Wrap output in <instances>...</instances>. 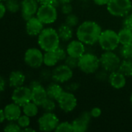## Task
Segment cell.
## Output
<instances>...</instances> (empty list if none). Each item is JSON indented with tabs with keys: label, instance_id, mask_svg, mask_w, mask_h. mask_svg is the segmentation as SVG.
I'll use <instances>...</instances> for the list:
<instances>
[{
	"label": "cell",
	"instance_id": "cell-25",
	"mask_svg": "<svg viewBox=\"0 0 132 132\" xmlns=\"http://www.w3.org/2000/svg\"><path fill=\"white\" fill-rule=\"evenodd\" d=\"M39 106L33 102L32 101H30L29 103L26 104L22 107V111L23 114L29 116L30 118H33L37 115L38 111H39Z\"/></svg>",
	"mask_w": 132,
	"mask_h": 132
},
{
	"label": "cell",
	"instance_id": "cell-42",
	"mask_svg": "<svg viewBox=\"0 0 132 132\" xmlns=\"http://www.w3.org/2000/svg\"><path fill=\"white\" fill-rule=\"evenodd\" d=\"M6 84H7L6 80L2 76H0V93L3 92L5 90Z\"/></svg>",
	"mask_w": 132,
	"mask_h": 132
},
{
	"label": "cell",
	"instance_id": "cell-30",
	"mask_svg": "<svg viewBox=\"0 0 132 132\" xmlns=\"http://www.w3.org/2000/svg\"><path fill=\"white\" fill-rule=\"evenodd\" d=\"M79 22V19L78 15L74 13L67 15L65 17V23L72 28L77 26Z\"/></svg>",
	"mask_w": 132,
	"mask_h": 132
},
{
	"label": "cell",
	"instance_id": "cell-32",
	"mask_svg": "<svg viewBox=\"0 0 132 132\" xmlns=\"http://www.w3.org/2000/svg\"><path fill=\"white\" fill-rule=\"evenodd\" d=\"M95 73H96V78L97 80L100 82H106V81H108L110 73H109L108 71H107L106 70L103 68L101 69L100 68Z\"/></svg>",
	"mask_w": 132,
	"mask_h": 132
},
{
	"label": "cell",
	"instance_id": "cell-38",
	"mask_svg": "<svg viewBox=\"0 0 132 132\" xmlns=\"http://www.w3.org/2000/svg\"><path fill=\"white\" fill-rule=\"evenodd\" d=\"M60 10L63 15H67L72 13L73 7L71 3H65V4H62L60 5Z\"/></svg>",
	"mask_w": 132,
	"mask_h": 132
},
{
	"label": "cell",
	"instance_id": "cell-23",
	"mask_svg": "<svg viewBox=\"0 0 132 132\" xmlns=\"http://www.w3.org/2000/svg\"><path fill=\"white\" fill-rule=\"evenodd\" d=\"M60 61L59 56L55 50L46 51L44 53V64L48 67H55Z\"/></svg>",
	"mask_w": 132,
	"mask_h": 132
},
{
	"label": "cell",
	"instance_id": "cell-24",
	"mask_svg": "<svg viewBox=\"0 0 132 132\" xmlns=\"http://www.w3.org/2000/svg\"><path fill=\"white\" fill-rule=\"evenodd\" d=\"M121 45L128 44L132 43V30L123 27L117 32Z\"/></svg>",
	"mask_w": 132,
	"mask_h": 132
},
{
	"label": "cell",
	"instance_id": "cell-37",
	"mask_svg": "<svg viewBox=\"0 0 132 132\" xmlns=\"http://www.w3.org/2000/svg\"><path fill=\"white\" fill-rule=\"evenodd\" d=\"M122 26L123 27H125L127 29L132 30V12H131L127 15H125L124 17H123Z\"/></svg>",
	"mask_w": 132,
	"mask_h": 132
},
{
	"label": "cell",
	"instance_id": "cell-21",
	"mask_svg": "<svg viewBox=\"0 0 132 132\" xmlns=\"http://www.w3.org/2000/svg\"><path fill=\"white\" fill-rule=\"evenodd\" d=\"M46 90H47V97L53 99L56 101H58V99L60 97V96L62 94V93L65 90L59 83H57L54 81L52 83H50L46 87Z\"/></svg>",
	"mask_w": 132,
	"mask_h": 132
},
{
	"label": "cell",
	"instance_id": "cell-34",
	"mask_svg": "<svg viewBox=\"0 0 132 132\" xmlns=\"http://www.w3.org/2000/svg\"><path fill=\"white\" fill-rule=\"evenodd\" d=\"M64 63L66 64L68 67H69L72 70L76 69L78 68V66H79V58H75V57L68 55L65 60H64Z\"/></svg>",
	"mask_w": 132,
	"mask_h": 132
},
{
	"label": "cell",
	"instance_id": "cell-22",
	"mask_svg": "<svg viewBox=\"0 0 132 132\" xmlns=\"http://www.w3.org/2000/svg\"><path fill=\"white\" fill-rule=\"evenodd\" d=\"M57 31H58L60 40L62 42H69L70 40H72L73 35H74L72 27L68 26L65 23L60 25Z\"/></svg>",
	"mask_w": 132,
	"mask_h": 132
},
{
	"label": "cell",
	"instance_id": "cell-15",
	"mask_svg": "<svg viewBox=\"0 0 132 132\" xmlns=\"http://www.w3.org/2000/svg\"><path fill=\"white\" fill-rule=\"evenodd\" d=\"M66 51L68 56L79 58L86 52V47L82 42L77 39L69 41L66 46Z\"/></svg>",
	"mask_w": 132,
	"mask_h": 132
},
{
	"label": "cell",
	"instance_id": "cell-14",
	"mask_svg": "<svg viewBox=\"0 0 132 132\" xmlns=\"http://www.w3.org/2000/svg\"><path fill=\"white\" fill-rule=\"evenodd\" d=\"M92 116L89 111L82 112L72 122L73 132H85L89 128Z\"/></svg>",
	"mask_w": 132,
	"mask_h": 132
},
{
	"label": "cell",
	"instance_id": "cell-1",
	"mask_svg": "<svg viewBox=\"0 0 132 132\" xmlns=\"http://www.w3.org/2000/svg\"><path fill=\"white\" fill-rule=\"evenodd\" d=\"M101 26L93 20L82 22L76 29V37L86 46H93L98 43L102 32Z\"/></svg>",
	"mask_w": 132,
	"mask_h": 132
},
{
	"label": "cell",
	"instance_id": "cell-51",
	"mask_svg": "<svg viewBox=\"0 0 132 132\" xmlns=\"http://www.w3.org/2000/svg\"><path fill=\"white\" fill-rule=\"evenodd\" d=\"M79 1H86V0H79Z\"/></svg>",
	"mask_w": 132,
	"mask_h": 132
},
{
	"label": "cell",
	"instance_id": "cell-43",
	"mask_svg": "<svg viewBox=\"0 0 132 132\" xmlns=\"http://www.w3.org/2000/svg\"><path fill=\"white\" fill-rule=\"evenodd\" d=\"M6 11L7 10H6V8H5V5L4 2L0 1V19H2L4 17Z\"/></svg>",
	"mask_w": 132,
	"mask_h": 132
},
{
	"label": "cell",
	"instance_id": "cell-6",
	"mask_svg": "<svg viewBox=\"0 0 132 132\" xmlns=\"http://www.w3.org/2000/svg\"><path fill=\"white\" fill-rule=\"evenodd\" d=\"M100 67L109 73L118 70L121 63V56L114 51H104L100 57Z\"/></svg>",
	"mask_w": 132,
	"mask_h": 132
},
{
	"label": "cell",
	"instance_id": "cell-17",
	"mask_svg": "<svg viewBox=\"0 0 132 132\" xmlns=\"http://www.w3.org/2000/svg\"><path fill=\"white\" fill-rule=\"evenodd\" d=\"M3 110H4L5 119L9 122V121H16L23 112L22 107L14 102L5 105V107L4 108Z\"/></svg>",
	"mask_w": 132,
	"mask_h": 132
},
{
	"label": "cell",
	"instance_id": "cell-19",
	"mask_svg": "<svg viewBox=\"0 0 132 132\" xmlns=\"http://www.w3.org/2000/svg\"><path fill=\"white\" fill-rule=\"evenodd\" d=\"M31 91H32V101L37 104L39 107L47 98V90L42 84H39L38 86L32 88Z\"/></svg>",
	"mask_w": 132,
	"mask_h": 132
},
{
	"label": "cell",
	"instance_id": "cell-47",
	"mask_svg": "<svg viewBox=\"0 0 132 132\" xmlns=\"http://www.w3.org/2000/svg\"><path fill=\"white\" fill-rule=\"evenodd\" d=\"M22 131H31V132H33V131H35V129L32 128H30V127L29 126V127H27V128H23V129L22 130Z\"/></svg>",
	"mask_w": 132,
	"mask_h": 132
},
{
	"label": "cell",
	"instance_id": "cell-41",
	"mask_svg": "<svg viewBox=\"0 0 132 132\" xmlns=\"http://www.w3.org/2000/svg\"><path fill=\"white\" fill-rule=\"evenodd\" d=\"M89 112H90V114H91L92 118H97L100 117L101 114H102V111L98 107H95V108H92Z\"/></svg>",
	"mask_w": 132,
	"mask_h": 132
},
{
	"label": "cell",
	"instance_id": "cell-50",
	"mask_svg": "<svg viewBox=\"0 0 132 132\" xmlns=\"http://www.w3.org/2000/svg\"><path fill=\"white\" fill-rule=\"evenodd\" d=\"M0 1H2V2H5L6 0H0Z\"/></svg>",
	"mask_w": 132,
	"mask_h": 132
},
{
	"label": "cell",
	"instance_id": "cell-12",
	"mask_svg": "<svg viewBox=\"0 0 132 132\" xmlns=\"http://www.w3.org/2000/svg\"><path fill=\"white\" fill-rule=\"evenodd\" d=\"M12 101L23 107L26 104L32 101V91L29 87L21 86L16 88H14L12 94Z\"/></svg>",
	"mask_w": 132,
	"mask_h": 132
},
{
	"label": "cell",
	"instance_id": "cell-2",
	"mask_svg": "<svg viewBox=\"0 0 132 132\" xmlns=\"http://www.w3.org/2000/svg\"><path fill=\"white\" fill-rule=\"evenodd\" d=\"M60 42L58 31L52 27L44 28L38 35L37 43L44 52L57 49L60 46Z\"/></svg>",
	"mask_w": 132,
	"mask_h": 132
},
{
	"label": "cell",
	"instance_id": "cell-46",
	"mask_svg": "<svg viewBox=\"0 0 132 132\" xmlns=\"http://www.w3.org/2000/svg\"><path fill=\"white\" fill-rule=\"evenodd\" d=\"M5 113H4V110L0 109V124L3 123L5 121Z\"/></svg>",
	"mask_w": 132,
	"mask_h": 132
},
{
	"label": "cell",
	"instance_id": "cell-48",
	"mask_svg": "<svg viewBox=\"0 0 132 132\" xmlns=\"http://www.w3.org/2000/svg\"><path fill=\"white\" fill-rule=\"evenodd\" d=\"M61 5L65 4V3H71L73 0H58Z\"/></svg>",
	"mask_w": 132,
	"mask_h": 132
},
{
	"label": "cell",
	"instance_id": "cell-29",
	"mask_svg": "<svg viewBox=\"0 0 132 132\" xmlns=\"http://www.w3.org/2000/svg\"><path fill=\"white\" fill-rule=\"evenodd\" d=\"M56 101L47 97L40 106L44 112H53L56 108Z\"/></svg>",
	"mask_w": 132,
	"mask_h": 132
},
{
	"label": "cell",
	"instance_id": "cell-13",
	"mask_svg": "<svg viewBox=\"0 0 132 132\" xmlns=\"http://www.w3.org/2000/svg\"><path fill=\"white\" fill-rule=\"evenodd\" d=\"M39 2L37 0H22L21 1V15L24 20L35 16L39 9Z\"/></svg>",
	"mask_w": 132,
	"mask_h": 132
},
{
	"label": "cell",
	"instance_id": "cell-5",
	"mask_svg": "<svg viewBox=\"0 0 132 132\" xmlns=\"http://www.w3.org/2000/svg\"><path fill=\"white\" fill-rule=\"evenodd\" d=\"M107 9L111 15L123 18L131 12V0H110Z\"/></svg>",
	"mask_w": 132,
	"mask_h": 132
},
{
	"label": "cell",
	"instance_id": "cell-20",
	"mask_svg": "<svg viewBox=\"0 0 132 132\" xmlns=\"http://www.w3.org/2000/svg\"><path fill=\"white\" fill-rule=\"evenodd\" d=\"M26 80L25 74L20 70H13L9 73L8 83L12 88L21 87L24 84Z\"/></svg>",
	"mask_w": 132,
	"mask_h": 132
},
{
	"label": "cell",
	"instance_id": "cell-8",
	"mask_svg": "<svg viewBox=\"0 0 132 132\" xmlns=\"http://www.w3.org/2000/svg\"><path fill=\"white\" fill-rule=\"evenodd\" d=\"M38 128L45 132L55 131L59 124V118L54 112H44L37 121Z\"/></svg>",
	"mask_w": 132,
	"mask_h": 132
},
{
	"label": "cell",
	"instance_id": "cell-49",
	"mask_svg": "<svg viewBox=\"0 0 132 132\" xmlns=\"http://www.w3.org/2000/svg\"><path fill=\"white\" fill-rule=\"evenodd\" d=\"M130 101H131V103L132 104V93L131 94V96H130Z\"/></svg>",
	"mask_w": 132,
	"mask_h": 132
},
{
	"label": "cell",
	"instance_id": "cell-16",
	"mask_svg": "<svg viewBox=\"0 0 132 132\" xmlns=\"http://www.w3.org/2000/svg\"><path fill=\"white\" fill-rule=\"evenodd\" d=\"M44 29V24L37 16H33L26 22V32L30 36H38Z\"/></svg>",
	"mask_w": 132,
	"mask_h": 132
},
{
	"label": "cell",
	"instance_id": "cell-44",
	"mask_svg": "<svg viewBox=\"0 0 132 132\" xmlns=\"http://www.w3.org/2000/svg\"><path fill=\"white\" fill-rule=\"evenodd\" d=\"M93 2L97 5H107L110 0H93Z\"/></svg>",
	"mask_w": 132,
	"mask_h": 132
},
{
	"label": "cell",
	"instance_id": "cell-18",
	"mask_svg": "<svg viewBox=\"0 0 132 132\" xmlns=\"http://www.w3.org/2000/svg\"><path fill=\"white\" fill-rule=\"evenodd\" d=\"M108 82L113 88L120 90L126 86L127 79L126 77L119 70H116L110 73Z\"/></svg>",
	"mask_w": 132,
	"mask_h": 132
},
{
	"label": "cell",
	"instance_id": "cell-27",
	"mask_svg": "<svg viewBox=\"0 0 132 132\" xmlns=\"http://www.w3.org/2000/svg\"><path fill=\"white\" fill-rule=\"evenodd\" d=\"M118 51L119 56L123 60H132V43L121 45Z\"/></svg>",
	"mask_w": 132,
	"mask_h": 132
},
{
	"label": "cell",
	"instance_id": "cell-7",
	"mask_svg": "<svg viewBox=\"0 0 132 132\" xmlns=\"http://www.w3.org/2000/svg\"><path fill=\"white\" fill-rule=\"evenodd\" d=\"M36 16L44 24L54 23L58 19V10L53 5H40Z\"/></svg>",
	"mask_w": 132,
	"mask_h": 132
},
{
	"label": "cell",
	"instance_id": "cell-28",
	"mask_svg": "<svg viewBox=\"0 0 132 132\" xmlns=\"http://www.w3.org/2000/svg\"><path fill=\"white\" fill-rule=\"evenodd\" d=\"M6 10L11 13H16L20 10L21 2L19 0H6L5 2Z\"/></svg>",
	"mask_w": 132,
	"mask_h": 132
},
{
	"label": "cell",
	"instance_id": "cell-11",
	"mask_svg": "<svg viewBox=\"0 0 132 132\" xmlns=\"http://www.w3.org/2000/svg\"><path fill=\"white\" fill-rule=\"evenodd\" d=\"M57 103L62 111L69 113L75 109L78 101L75 95L73 93L64 90L62 94L58 99Z\"/></svg>",
	"mask_w": 132,
	"mask_h": 132
},
{
	"label": "cell",
	"instance_id": "cell-31",
	"mask_svg": "<svg viewBox=\"0 0 132 132\" xmlns=\"http://www.w3.org/2000/svg\"><path fill=\"white\" fill-rule=\"evenodd\" d=\"M54 131L56 132H72L73 128H72V123L68 121H63V122H59L58 125L56 129Z\"/></svg>",
	"mask_w": 132,
	"mask_h": 132
},
{
	"label": "cell",
	"instance_id": "cell-39",
	"mask_svg": "<svg viewBox=\"0 0 132 132\" xmlns=\"http://www.w3.org/2000/svg\"><path fill=\"white\" fill-rule=\"evenodd\" d=\"M40 77L44 81H47L50 79H52V70L51 71L47 69L43 70L40 73Z\"/></svg>",
	"mask_w": 132,
	"mask_h": 132
},
{
	"label": "cell",
	"instance_id": "cell-36",
	"mask_svg": "<svg viewBox=\"0 0 132 132\" xmlns=\"http://www.w3.org/2000/svg\"><path fill=\"white\" fill-rule=\"evenodd\" d=\"M80 87V84L79 82H69L68 83L65 87V90H67V91H69V92H72V93H74L75 91H77Z\"/></svg>",
	"mask_w": 132,
	"mask_h": 132
},
{
	"label": "cell",
	"instance_id": "cell-26",
	"mask_svg": "<svg viewBox=\"0 0 132 132\" xmlns=\"http://www.w3.org/2000/svg\"><path fill=\"white\" fill-rule=\"evenodd\" d=\"M118 70L126 77H132V60H123Z\"/></svg>",
	"mask_w": 132,
	"mask_h": 132
},
{
	"label": "cell",
	"instance_id": "cell-40",
	"mask_svg": "<svg viewBox=\"0 0 132 132\" xmlns=\"http://www.w3.org/2000/svg\"><path fill=\"white\" fill-rule=\"evenodd\" d=\"M40 5H53L56 8L59 7L61 4L58 0H37Z\"/></svg>",
	"mask_w": 132,
	"mask_h": 132
},
{
	"label": "cell",
	"instance_id": "cell-45",
	"mask_svg": "<svg viewBox=\"0 0 132 132\" xmlns=\"http://www.w3.org/2000/svg\"><path fill=\"white\" fill-rule=\"evenodd\" d=\"M39 84H41V83L39 81V80H32L30 83V85H29V87L30 88V89H32V88H33V87H37V86H38Z\"/></svg>",
	"mask_w": 132,
	"mask_h": 132
},
{
	"label": "cell",
	"instance_id": "cell-33",
	"mask_svg": "<svg viewBox=\"0 0 132 132\" xmlns=\"http://www.w3.org/2000/svg\"><path fill=\"white\" fill-rule=\"evenodd\" d=\"M16 122L23 130V128H26L30 126V118L23 114L20 115V117L17 119Z\"/></svg>",
	"mask_w": 132,
	"mask_h": 132
},
{
	"label": "cell",
	"instance_id": "cell-10",
	"mask_svg": "<svg viewBox=\"0 0 132 132\" xmlns=\"http://www.w3.org/2000/svg\"><path fill=\"white\" fill-rule=\"evenodd\" d=\"M73 77V70L66 64L62 63L56 66L52 70V80L59 84L68 83Z\"/></svg>",
	"mask_w": 132,
	"mask_h": 132
},
{
	"label": "cell",
	"instance_id": "cell-35",
	"mask_svg": "<svg viewBox=\"0 0 132 132\" xmlns=\"http://www.w3.org/2000/svg\"><path fill=\"white\" fill-rule=\"evenodd\" d=\"M3 131L5 132H19L22 131V128L19 126L17 122L16 123V121H9V123L7 124L3 128Z\"/></svg>",
	"mask_w": 132,
	"mask_h": 132
},
{
	"label": "cell",
	"instance_id": "cell-52",
	"mask_svg": "<svg viewBox=\"0 0 132 132\" xmlns=\"http://www.w3.org/2000/svg\"><path fill=\"white\" fill-rule=\"evenodd\" d=\"M131 12H132V10H131Z\"/></svg>",
	"mask_w": 132,
	"mask_h": 132
},
{
	"label": "cell",
	"instance_id": "cell-3",
	"mask_svg": "<svg viewBox=\"0 0 132 132\" xmlns=\"http://www.w3.org/2000/svg\"><path fill=\"white\" fill-rule=\"evenodd\" d=\"M100 67V57L92 52H86L79 58L78 68L86 74L95 73Z\"/></svg>",
	"mask_w": 132,
	"mask_h": 132
},
{
	"label": "cell",
	"instance_id": "cell-4",
	"mask_svg": "<svg viewBox=\"0 0 132 132\" xmlns=\"http://www.w3.org/2000/svg\"><path fill=\"white\" fill-rule=\"evenodd\" d=\"M98 43L104 51H114L120 45L117 32L113 29L103 30L100 36Z\"/></svg>",
	"mask_w": 132,
	"mask_h": 132
},
{
	"label": "cell",
	"instance_id": "cell-9",
	"mask_svg": "<svg viewBox=\"0 0 132 132\" xmlns=\"http://www.w3.org/2000/svg\"><path fill=\"white\" fill-rule=\"evenodd\" d=\"M24 62L28 67L37 69L44 64V53L37 48H29L24 53Z\"/></svg>",
	"mask_w": 132,
	"mask_h": 132
}]
</instances>
